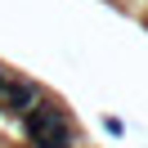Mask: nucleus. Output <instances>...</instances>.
<instances>
[{
    "label": "nucleus",
    "mask_w": 148,
    "mask_h": 148,
    "mask_svg": "<svg viewBox=\"0 0 148 148\" xmlns=\"http://www.w3.org/2000/svg\"><path fill=\"white\" fill-rule=\"evenodd\" d=\"M18 126H23V135H27L32 144H36V139H45V135H67V139H76L67 112L58 108V103H49V99H40L27 117H18Z\"/></svg>",
    "instance_id": "1"
},
{
    "label": "nucleus",
    "mask_w": 148,
    "mask_h": 148,
    "mask_svg": "<svg viewBox=\"0 0 148 148\" xmlns=\"http://www.w3.org/2000/svg\"><path fill=\"white\" fill-rule=\"evenodd\" d=\"M40 99H45V90H40L32 76H18V72H14V81L5 85V94H0V112H9V117H27Z\"/></svg>",
    "instance_id": "2"
},
{
    "label": "nucleus",
    "mask_w": 148,
    "mask_h": 148,
    "mask_svg": "<svg viewBox=\"0 0 148 148\" xmlns=\"http://www.w3.org/2000/svg\"><path fill=\"white\" fill-rule=\"evenodd\" d=\"M14 81V67H5V63H0V94H5V85H9Z\"/></svg>",
    "instance_id": "3"
}]
</instances>
